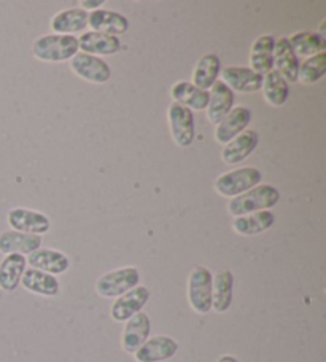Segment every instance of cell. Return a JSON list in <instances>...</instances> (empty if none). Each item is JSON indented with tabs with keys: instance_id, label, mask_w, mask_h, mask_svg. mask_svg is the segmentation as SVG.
<instances>
[{
	"instance_id": "obj_1",
	"label": "cell",
	"mask_w": 326,
	"mask_h": 362,
	"mask_svg": "<svg viewBox=\"0 0 326 362\" xmlns=\"http://www.w3.org/2000/svg\"><path fill=\"white\" fill-rule=\"evenodd\" d=\"M280 193L269 184L256 185L255 189L229 199L228 212L234 217L253 214V212L269 211L279 203Z\"/></svg>"
},
{
	"instance_id": "obj_2",
	"label": "cell",
	"mask_w": 326,
	"mask_h": 362,
	"mask_svg": "<svg viewBox=\"0 0 326 362\" xmlns=\"http://www.w3.org/2000/svg\"><path fill=\"white\" fill-rule=\"evenodd\" d=\"M78 39L73 35H45L32 45V54L43 62H62L78 53Z\"/></svg>"
},
{
	"instance_id": "obj_3",
	"label": "cell",
	"mask_w": 326,
	"mask_h": 362,
	"mask_svg": "<svg viewBox=\"0 0 326 362\" xmlns=\"http://www.w3.org/2000/svg\"><path fill=\"white\" fill-rule=\"evenodd\" d=\"M139 283L140 272L135 267H123L102 274L96 283V292L104 298H118Z\"/></svg>"
},
{
	"instance_id": "obj_4",
	"label": "cell",
	"mask_w": 326,
	"mask_h": 362,
	"mask_svg": "<svg viewBox=\"0 0 326 362\" xmlns=\"http://www.w3.org/2000/svg\"><path fill=\"white\" fill-rule=\"evenodd\" d=\"M212 272L205 267H194L188 278V302L194 313L207 315L212 311Z\"/></svg>"
},
{
	"instance_id": "obj_5",
	"label": "cell",
	"mask_w": 326,
	"mask_h": 362,
	"mask_svg": "<svg viewBox=\"0 0 326 362\" xmlns=\"http://www.w3.org/2000/svg\"><path fill=\"white\" fill-rule=\"evenodd\" d=\"M261 180L262 174L258 168H239V170L224 173L220 177H217L215 190L220 193L222 197L234 198L255 189L256 185L261 184Z\"/></svg>"
},
{
	"instance_id": "obj_6",
	"label": "cell",
	"mask_w": 326,
	"mask_h": 362,
	"mask_svg": "<svg viewBox=\"0 0 326 362\" xmlns=\"http://www.w3.org/2000/svg\"><path fill=\"white\" fill-rule=\"evenodd\" d=\"M169 124H171V133L175 144L179 147H190L194 141V115L185 105L172 103L169 107Z\"/></svg>"
},
{
	"instance_id": "obj_7",
	"label": "cell",
	"mask_w": 326,
	"mask_h": 362,
	"mask_svg": "<svg viewBox=\"0 0 326 362\" xmlns=\"http://www.w3.org/2000/svg\"><path fill=\"white\" fill-rule=\"evenodd\" d=\"M71 67L80 78L91 83L102 85L109 82L111 77V69L104 59L86 53L75 54L71 59Z\"/></svg>"
},
{
	"instance_id": "obj_8",
	"label": "cell",
	"mask_w": 326,
	"mask_h": 362,
	"mask_svg": "<svg viewBox=\"0 0 326 362\" xmlns=\"http://www.w3.org/2000/svg\"><path fill=\"white\" fill-rule=\"evenodd\" d=\"M7 222L15 232L37 236L47 233L48 230L52 228V222H49L45 214L26 208L11 209L7 216Z\"/></svg>"
},
{
	"instance_id": "obj_9",
	"label": "cell",
	"mask_w": 326,
	"mask_h": 362,
	"mask_svg": "<svg viewBox=\"0 0 326 362\" xmlns=\"http://www.w3.org/2000/svg\"><path fill=\"white\" fill-rule=\"evenodd\" d=\"M179 353V343L169 335H155L134 353L137 362H166Z\"/></svg>"
},
{
	"instance_id": "obj_10",
	"label": "cell",
	"mask_w": 326,
	"mask_h": 362,
	"mask_svg": "<svg viewBox=\"0 0 326 362\" xmlns=\"http://www.w3.org/2000/svg\"><path fill=\"white\" fill-rule=\"evenodd\" d=\"M150 300V291L145 286H137L126 294L118 297L111 305L110 315L116 322H126L131 317L140 313Z\"/></svg>"
},
{
	"instance_id": "obj_11",
	"label": "cell",
	"mask_w": 326,
	"mask_h": 362,
	"mask_svg": "<svg viewBox=\"0 0 326 362\" xmlns=\"http://www.w3.org/2000/svg\"><path fill=\"white\" fill-rule=\"evenodd\" d=\"M252 122V110L246 105H237L233 110L223 118V120L217 124L215 129V139L218 144H228L233 141L234 137L242 134L247 129L248 123Z\"/></svg>"
},
{
	"instance_id": "obj_12",
	"label": "cell",
	"mask_w": 326,
	"mask_h": 362,
	"mask_svg": "<svg viewBox=\"0 0 326 362\" xmlns=\"http://www.w3.org/2000/svg\"><path fill=\"white\" fill-rule=\"evenodd\" d=\"M150 334H152V320L147 313L140 311L126 321L121 335L123 349L129 354H134L150 339Z\"/></svg>"
},
{
	"instance_id": "obj_13",
	"label": "cell",
	"mask_w": 326,
	"mask_h": 362,
	"mask_svg": "<svg viewBox=\"0 0 326 362\" xmlns=\"http://www.w3.org/2000/svg\"><path fill=\"white\" fill-rule=\"evenodd\" d=\"M260 136L255 129H246L242 134L234 137L233 141L224 144L222 151V160L228 165H237L247 160L258 147Z\"/></svg>"
},
{
	"instance_id": "obj_14",
	"label": "cell",
	"mask_w": 326,
	"mask_h": 362,
	"mask_svg": "<svg viewBox=\"0 0 326 362\" xmlns=\"http://www.w3.org/2000/svg\"><path fill=\"white\" fill-rule=\"evenodd\" d=\"M223 77V83L231 91L237 93H256L262 86V76L253 72L250 67H224L220 72Z\"/></svg>"
},
{
	"instance_id": "obj_15",
	"label": "cell",
	"mask_w": 326,
	"mask_h": 362,
	"mask_svg": "<svg viewBox=\"0 0 326 362\" xmlns=\"http://www.w3.org/2000/svg\"><path fill=\"white\" fill-rule=\"evenodd\" d=\"M299 58L294 54L293 48L286 37H280L274 43V71H277L282 77L286 80V83L298 82L299 71Z\"/></svg>"
},
{
	"instance_id": "obj_16",
	"label": "cell",
	"mask_w": 326,
	"mask_h": 362,
	"mask_svg": "<svg viewBox=\"0 0 326 362\" xmlns=\"http://www.w3.org/2000/svg\"><path fill=\"white\" fill-rule=\"evenodd\" d=\"M26 260L30 268L53 274V276L66 273L71 267V260H68L67 255L56 251V249H37L32 254H29Z\"/></svg>"
},
{
	"instance_id": "obj_17",
	"label": "cell",
	"mask_w": 326,
	"mask_h": 362,
	"mask_svg": "<svg viewBox=\"0 0 326 362\" xmlns=\"http://www.w3.org/2000/svg\"><path fill=\"white\" fill-rule=\"evenodd\" d=\"M78 48L83 49V53L91 56H109L115 54L123 48L121 42L115 35L102 34V33H85L80 35Z\"/></svg>"
},
{
	"instance_id": "obj_18",
	"label": "cell",
	"mask_w": 326,
	"mask_h": 362,
	"mask_svg": "<svg viewBox=\"0 0 326 362\" xmlns=\"http://www.w3.org/2000/svg\"><path fill=\"white\" fill-rule=\"evenodd\" d=\"M87 26L92 29V33H102L116 37V34L126 33L129 29V21L126 16L116 13V11L96 10L87 15Z\"/></svg>"
},
{
	"instance_id": "obj_19",
	"label": "cell",
	"mask_w": 326,
	"mask_h": 362,
	"mask_svg": "<svg viewBox=\"0 0 326 362\" xmlns=\"http://www.w3.org/2000/svg\"><path fill=\"white\" fill-rule=\"evenodd\" d=\"M42 246V238L37 235H28L21 232H15V230H8V232L0 233V252L8 254H20L26 255L32 254Z\"/></svg>"
},
{
	"instance_id": "obj_20",
	"label": "cell",
	"mask_w": 326,
	"mask_h": 362,
	"mask_svg": "<svg viewBox=\"0 0 326 362\" xmlns=\"http://www.w3.org/2000/svg\"><path fill=\"white\" fill-rule=\"evenodd\" d=\"M274 35H261L250 49V69L262 77L274 71Z\"/></svg>"
},
{
	"instance_id": "obj_21",
	"label": "cell",
	"mask_w": 326,
	"mask_h": 362,
	"mask_svg": "<svg viewBox=\"0 0 326 362\" xmlns=\"http://www.w3.org/2000/svg\"><path fill=\"white\" fill-rule=\"evenodd\" d=\"M234 107V91H231L223 82H217L212 86L209 105H207V118L213 124L220 123Z\"/></svg>"
},
{
	"instance_id": "obj_22",
	"label": "cell",
	"mask_w": 326,
	"mask_h": 362,
	"mask_svg": "<svg viewBox=\"0 0 326 362\" xmlns=\"http://www.w3.org/2000/svg\"><path fill=\"white\" fill-rule=\"evenodd\" d=\"M21 284L26 291L43 297H56L61 291L58 278L45 272L35 270V268H26L21 278Z\"/></svg>"
},
{
	"instance_id": "obj_23",
	"label": "cell",
	"mask_w": 326,
	"mask_h": 362,
	"mask_svg": "<svg viewBox=\"0 0 326 362\" xmlns=\"http://www.w3.org/2000/svg\"><path fill=\"white\" fill-rule=\"evenodd\" d=\"M234 274L231 270H220L213 276L212 310L217 313H227L233 303Z\"/></svg>"
},
{
	"instance_id": "obj_24",
	"label": "cell",
	"mask_w": 326,
	"mask_h": 362,
	"mask_svg": "<svg viewBox=\"0 0 326 362\" xmlns=\"http://www.w3.org/2000/svg\"><path fill=\"white\" fill-rule=\"evenodd\" d=\"M28 260L20 254H8L0 262V289L13 292L21 284V278L26 272Z\"/></svg>"
},
{
	"instance_id": "obj_25",
	"label": "cell",
	"mask_w": 326,
	"mask_h": 362,
	"mask_svg": "<svg viewBox=\"0 0 326 362\" xmlns=\"http://www.w3.org/2000/svg\"><path fill=\"white\" fill-rule=\"evenodd\" d=\"M171 96L174 103L185 105L190 110H205L209 105L210 91L200 90L191 82H179L172 86Z\"/></svg>"
},
{
	"instance_id": "obj_26",
	"label": "cell",
	"mask_w": 326,
	"mask_h": 362,
	"mask_svg": "<svg viewBox=\"0 0 326 362\" xmlns=\"http://www.w3.org/2000/svg\"><path fill=\"white\" fill-rule=\"evenodd\" d=\"M275 223V216L271 211H260L253 214L236 217L233 228L236 233L242 236H255L267 232Z\"/></svg>"
},
{
	"instance_id": "obj_27",
	"label": "cell",
	"mask_w": 326,
	"mask_h": 362,
	"mask_svg": "<svg viewBox=\"0 0 326 362\" xmlns=\"http://www.w3.org/2000/svg\"><path fill=\"white\" fill-rule=\"evenodd\" d=\"M52 30L58 35H72L87 28V13L83 8H68L53 16Z\"/></svg>"
},
{
	"instance_id": "obj_28",
	"label": "cell",
	"mask_w": 326,
	"mask_h": 362,
	"mask_svg": "<svg viewBox=\"0 0 326 362\" xmlns=\"http://www.w3.org/2000/svg\"><path fill=\"white\" fill-rule=\"evenodd\" d=\"M222 72V61L217 54H205L198 61L193 72V85L200 90L209 91L217 83Z\"/></svg>"
},
{
	"instance_id": "obj_29",
	"label": "cell",
	"mask_w": 326,
	"mask_h": 362,
	"mask_svg": "<svg viewBox=\"0 0 326 362\" xmlns=\"http://www.w3.org/2000/svg\"><path fill=\"white\" fill-rule=\"evenodd\" d=\"M288 42H290L293 52L298 58H312L315 54L325 53L326 48L325 37L318 33H309V30L296 33L288 39Z\"/></svg>"
},
{
	"instance_id": "obj_30",
	"label": "cell",
	"mask_w": 326,
	"mask_h": 362,
	"mask_svg": "<svg viewBox=\"0 0 326 362\" xmlns=\"http://www.w3.org/2000/svg\"><path fill=\"white\" fill-rule=\"evenodd\" d=\"M261 90L266 101L274 107L284 105L288 101V96H290V86L277 71H271L262 77Z\"/></svg>"
},
{
	"instance_id": "obj_31",
	"label": "cell",
	"mask_w": 326,
	"mask_h": 362,
	"mask_svg": "<svg viewBox=\"0 0 326 362\" xmlns=\"http://www.w3.org/2000/svg\"><path fill=\"white\" fill-rule=\"evenodd\" d=\"M326 74V53H320L307 58L303 64H299L298 82L303 85L317 83Z\"/></svg>"
},
{
	"instance_id": "obj_32",
	"label": "cell",
	"mask_w": 326,
	"mask_h": 362,
	"mask_svg": "<svg viewBox=\"0 0 326 362\" xmlns=\"http://www.w3.org/2000/svg\"><path fill=\"white\" fill-rule=\"evenodd\" d=\"M104 5V0H83L81 2V7H83V10H94L96 11L97 8H100Z\"/></svg>"
},
{
	"instance_id": "obj_33",
	"label": "cell",
	"mask_w": 326,
	"mask_h": 362,
	"mask_svg": "<svg viewBox=\"0 0 326 362\" xmlns=\"http://www.w3.org/2000/svg\"><path fill=\"white\" fill-rule=\"evenodd\" d=\"M217 362H239V361H237L233 354H223L218 358Z\"/></svg>"
}]
</instances>
